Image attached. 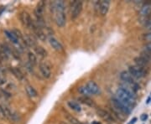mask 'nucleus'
I'll use <instances>...</instances> for the list:
<instances>
[{
  "label": "nucleus",
  "instance_id": "obj_1",
  "mask_svg": "<svg viewBox=\"0 0 151 124\" xmlns=\"http://www.w3.org/2000/svg\"><path fill=\"white\" fill-rule=\"evenodd\" d=\"M66 5L63 1H56L53 3V12L55 21L60 28L64 27L66 23Z\"/></svg>",
  "mask_w": 151,
  "mask_h": 124
},
{
  "label": "nucleus",
  "instance_id": "obj_2",
  "mask_svg": "<svg viewBox=\"0 0 151 124\" xmlns=\"http://www.w3.org/2000/svg\"><path fill=\"white\" fill-rule=\"evenodd\" d=\"M117 99H118L122 103H123L131 109L135 106V100L133 99L120 88L117 91Z\"/></svg>",
  "mask_w": 151,
  "mask_h": 124
},
{
  "label": "nucleus",
  "instance_id": "obj_3",
  "mask_svg": "<svg viewBox=\"0 0 151 124\" xmlns=\"http://www.w3.org/2000/svg\"><path fill=\"white\" fill-rule=\"evenodd\" d=\"M112 103L113 105L114 109L122 112L123 114H129L131 112V111H132L131 108L128 107L127 106H125L123 103H122L118 99H117V98H112Z\"/></svg>",
  "mask_w": 151,
  "mask_h": 124
},
{
  "label": "nucleus",
  "instance_id": "obj_4",
  "mask_svg": "<svg viewBox=\"0 0 151 124\" xmlns=\"http://www.w3.org/2000/svg\"><path fill=\"white\" fill-rule=\"evenodd\" d=\"M129 74L132 76V77H134V78H137V79H140L142 77H145V75L147 74V72L145 71L144 69L137 66H129Z\"/></svg>",
  "mask_w": 151,
  "mask_h": 124
},
{
  "label": "nucleus",
  "instance_id": "obj_5",
  "mask_svg": "<svg viewBox=\"0 0 151 124\" xmlns=\"http://www.w3.org/2000/svg\"><path fill=\"white\" fill-rule=\"evenodd\" d=\"M30 29H33V31H34L35 36L39 39H40L41 41H45V40L46 39V35H45V33L43 31L42 28L40 27V26L37 24V23L35 22L34 20H33V22H32V24H31V28H30Z\"/></svg>",
  "mask_w": 151,
  "mask_h": 124
},
{
  "label": "nucleus",
  "instance_id": "obj_6",
  "mask_svg": "<svg viewBox=\"0 0 151 124\" xmlns=\"http://www.w3.org/2000/svg\"><path fill=\"white\" fill-rule=\"evenodd\" d=\"M83 8V4L81 1H75L73 2L72 7H71V19H76L81 13V10Z\"/></svg>",
  "mask_w": 151,
  "mask_h": 124
},
{
  "label": "nucleus",
  "instance_id": "obj_7",
  "mask_svg": "<svg viewBox=\"0 0 151 124\" xmlns=\"http://www.w3.org/2000/svg\"><path fill=\"white\" fill-rule=\"evenodd\" d=\"M39 69H40V73L43 76V77H45V79L50 78L51 76V69H50V66L48 62L41 61L39 66Z\"/></svg>",
  "mask_w": 151,
  "mask_h": 124
},
{
  "label": "nucleus",
  "instance_id": "obj_8",
  "mask_svg": "<svg viewBox=\"0 0 151 124\" xmlns=\"http://www.w3.org/2000/svg\"><path fill=\"white\" fill-rule=\"evenodd\" d=\"M20 19L22 24L28 28L30 29L31 28V24H32V22H33V19H31L30 15L26 12V11H23L21 12V14H20Z\"/></svg>",
  "mask_w": 151,
  "mask_h": 124
},
{
  "label": "nucleus",
  "instance_id": "obj_9",
  "mask_svg": "<svg viewBox=\"0 0 151 124\" xmlns=\"http://www.w3.org/2000/svg\"><path fill=\"white\" fill-rule=\"evenodd\" d=\"M24 42L27 45V47H32L35 48L38 45H37V40L36 38L35 37V35H31V34H26L24 35Z\"/></svg>",
  "mask_w": 151,
  "mask_h": 124
},
{
  "label": "nucleus",
  "instance_id": "obj_10",
  "mask_svg": "<svg viewBox=\"0 0 151 124\" xmlns=\"http://www.w3.org/2000/svg\"><path fill=\"white\" fill-rule=\"evenodd\" d=\"M86 87L88 90V91L90 92L91 95H97L100 92V88L98 86V84L92 81H89L87 84Z\"/></svg>",
  "mask_w": 151,
  "mask_h": 124
},
{
  "label": "nucleus",
  "instance_id": "obj_11",
  "mask_svg": "<svg viewBox=\"0 0 151 124\" xmlns=\"http://www.w3.org/2000/svg\"><path fill=\"white\" fill-rule=\"evenodd\" d=\"M151 14V2H144V5L139 10L141 17H146Z\"/></svg>",
  "mask_w": 151,
  "mask_h": 124
},
{
  "label": "nucleus",
  "instance_id": "obj_12",
  "mask_svg": "<svg viewBox=\"0 0 151 124\" xmlns=\"http://www.w3.org/2000/svg\"><path fill=\"white\" fill-rule=\"evenodd\" d=\"M110 8V2L108 0H103L100 2V9H99V14L101 16H105Z\"/></svg>",
  "mask_w": 151,
  "mask_h": 124
},
{
  "label": "nucleus",
  "instance_id": "obj_13",
  "mask_svg": "<svg viewBox=\"0 0 151 124\" xmlns=\"http://www.w3.org/2000/svg\"><path fill=\"white\" fill-rule=\"evenodd\" d=\"M49 43L51 45V47L53 48L54 49H56V51H62L63 50L62 45L60 44V41L57 39L55 38V37H53V36L50 37L49 38Z\"/></svg>",
  "mask_w": 151,
  "mask_h": 124
},
{
  "label": "nucleus",
  "instance_id": "obj_14",
  "mask_svg": "<svg viewBox=\"0 0 151 124\" xmlns=\"http://www.w3.org/2000/svg\"><path fill=\"white\" fill-rule=\"evenodd\" d=\"M120 78L122 81H123V82H124V83L132 84V85L135 84V82H134V81H133V77H132V76H131L130 74H129V71L124 70V71L121 72Z\"/></svg>",
  "mask_w": 151,
  "mask_h": 124
},
{
  "label": "nucleus",
  "instance_id": "obj_15",
  "mask_svg": "<svg viewBox=\"0 0 151 124\" xmlns=\"http://www.w3.org/2000/svg\"><path fill=\"white\" fill-rule=\"evenodd\" d=\"M97 113L98 115V117H100L101 118H102L103 120H106L108 122H112L113 121V117L107 111L102 110V109H98L97 110Z\"/></svg>",
  "mask_w": 151,
  "mask_h": 124
},
{
  "label": "nucleus",
  "instance_id": "obj_16",
  "mask_svg": "<svg viewBox=\"0 0 151 124\" xmlns=\"http://www.w3.org/2000/svg\"><path fill=\"white\" fill-rule=\"evenodd\" d=\"M77 101L81 102V103H83V104L89 106H92V107L96 106V104H95L94 101L91 100L90 97H88V96H80V97L77 98Z\"/></svg>",
  "mask_w": 151,
  "mask_h": 124
},
{
  "label": "nucleus",
  "instance_id": "obj_17",
  "mask_svg": "<svg viewBox=\"0 0 151 124\" xmlns=\"http://www.w3.org/2000/svg\"><path fill=\"white\" fill-rule=\"evenodd\" d=\"M10 70L13 73V75L16 77L19 81H24V75L23 74L21 70L19 69L18 67H12L10 69Z\"/></svg>",
  "mask_w": 151,
  "mask_h": 124
},
{
  "label": "nucleus",
  "instance_id": "obj_18",
  "mask_svg": "<svg viewBox=\"0 0 151 124\" xmlns=\"http://www.w3.org/2000/svg\"><path fill=\"white\" fill-rule=\"evenodd\" d=\"M134 62H135V64H136L137 66L143 68V69H144L145 67H148L149 64H150L148 61H146L144 59H143V58L140 57V56L135 58V59H134Z\"/></svg>",
  "mask_w": 151,
  "mask_h": 124
},
{
  "label": "nucleus",
  "instance_id": "obj_19",
  "mask_svg": "<svg viewBox=\"0 0 151 124\" xmlns=\"http://www.w3.org/2000/svg\"><path fill=\"white\" fill-rule=\"evenodd\" d=\"M34 49H35V51L36 55L39 56L40 57L45 58L47 56V51L43 47H41L40 45H37L36 47L34 48Z\"/></svg>",
  "mask_w": 151,
  "mask_h": 124
},
{
  "label": "nucleus",
  "instance_id": "obj_20",
  "mask_svg": "<svg viewBox=\"0 0 151 124\" xmlns=\"http://www.w3.org/2000/svg\"><path fill=\"white\" fill-rule=\"evenodd\" d=\"M25 91H26V93L27 95L29 96L31 98H34V97H36L38 96L37 91H35V89L31 86H27L25 87Z\"/></svg>",
  "mask_w": 151,
  "mask_h": 124
},
{
  "label": "nucleus",
  "instance_id": "obj_21",
  "mask_svg": "<svg viewBox=\"0 0 151 124\" xmlns=\"http://www.w3.org/2000/svg\"><path fill=\"white\" fill-rule=\"evenodd\" d=\"M28 60H29V63L32 66H35L37 65V57L33 53V52H29L28 53Z\"/></svg>",
  "mask_w": 151,
  "mask_h": 124
},
{
  "label": "nucleus",
  "instance_id": "obj_22",
  "mask_svg": "<svg viewBox=\"0 0 151 124\" xmlns=\"http://www.w3.org/2000/svg\"><path fill=\"white\" fill-rule=\"evenodd\" d=\"M66 119L67 120V122L69 123V124H81V122H79L75 117H73L72 115L70 114H66L65 115Z\"/></svg>",
  "mask_w": 151,
  "mask_h": 124
},
{
  "label": "nucleus",
  "instance_id": "obj_23",
  "mask_svg": "<svg viewBox=\"0 0 151 124\" xmlns=\"http://www.w3.org/2000/svg\"><path fill=\"white\" fill-rule=\"evenodd\" d=\"M67 104H68V106H69V107H70V109H72V110H74V111H76V112H81V110L80 105H79L77 102L70 101V102H68Z\"/></svg>",
  "mask_w": 151,
  "mask_h": 124
},
{
  "label": "nucleus",
  "instance_id": "obj_24",
  "mask_svg": "<svg viewBox=\"0 0 151 124\" xmlns=\"http://www.w3.org/2000/svg\"><path fill=\"white\" fill-rule=\"evenodd\" d=\"M139 39L141 40H143V41H146L147 43H150V42H151V32L146 33V34H143Z\"/></svg>",
  "mask_w": 151,
  "mask_h": 124
},
{
  "label": "nucleus",
  "instance_id": "obj_25",
  "mask_svg": "<svg viewBox=\"0 0 151 124\" xmlns=\"http://www.w3.org/2000/svg\"><path fill=\"white\" fill-rule=\"evenodd\" d=\"M140 57H142L143 59H144V60H145L146 61H148L149 63H150L151 62V54L148 53V52H146V51H144V50L141 53Z\"/></svg>",
  "mask_w": 151,
  "mask_h": 124
},
{
  "label": "nucleus",
  "instance_id": "obj_26",
  "mask_svg": "<svg viewBox=\"0 0 151 124\" xmlns=\"http://www.w3.org/2000/svg\"><path fill=\"white\" fill-rule=\"evenodd\" d=\"M79 92H80L81 95L84 96H88V97H89V96L91 95L90 92H89L88 90L87 89L86 86H81L80 88H79Z\"/></svg>",
  "mask_w": 151,
  "mask_h": 124
},
{
  "label": "nucleus",
  "instance_id": "obj_27",
  "mask_svg": "<svg viewBox=\"0 0 151 124\" xmlns=\"http://www.w3.org/2000/svg\"><path fill=\"white\" fill-rule=\"evenodd\" d=\"M144 51H146V52H148V53L151 54V42L147 43L146 45H144Z\"/></svg>",
  "mask_w": 151,
  "mask_h": 124
},
{
  "label": "nucleus",
  "instance_id": "obj_28",
  "mask_svg": "<svg viewBox=\"0 0 151 124\" xmlns=\"http://www.w3.org/2000/svg\"><path fill=\"white\" fill-rule=\"evenodd\" d=\"M6 83V78L3 77V73H0V86Z\"/></svg>",
  "mask_w": 151,
  "mask_h": 124
},
{
  "label": "nucleus",
  "instance_id": "obj_29",
  "mask_svg": "<svg viewBox=\"0 0 151 124\" xmlns=\"http://www.w3.org/2000/svg\"><path fill=\"white\" fill-rule=\"evenodd\" d=\"M99 9H100V2L95 3V10L97 14H99Z\"/></svg>",
  "mask_w": 151,
  "mask_h": 124
},
{
  "label": "nucleus",
  "instance_id": "obj_30",
  "mask_svg": "<svg viewBox=\"0 0 151 124\" xmlns=\"http://www.w3.org/2000/svg\"><path fill=\"white\" fill-rule=\"evenodd\" d=\"M0 118L5 119V115H4V112H3V109L2 107V105H0Z\"/></svg>",
  "mask_w": 151,
  "mask_h": 124
},
{
  "label": "nucleus",
  "instance_id": "obj_31",
  "mask_svg": "<svg viewBox=\"0 0 151 124\" xmlns=\"http://www.w3.org/2000/svg\"><path fill=\"white\" fill-rule=\"evenodd\" d=\"M147 118H148V115L147 114L141 115L140 119L142 120V121H146V120H147Z\"/></svg>",
  "mask_w": 151,
  "mask_h": 124
},
{
  "label": "nucleus",
  "instance_id": "obj_32",
  "mask_svg": "<svg viewBox=\"0 0 151 124\" xmlns=\"http://www.w3.org/2000/svg\"><path fill=\"white\" fill-rule=\"evenodd\" d=\"M145 29H147V30H149L150 32H151V23L150 24H148V25L145 27Z\"/></svg>",
  "mask_w": 151,
  "mask_h": 124
},
{
  "label": "nucleus",
  "instance_id": "obj_33",
  "mask_svg": "<svg viewBox=\"0 0 151 124\" xmlns=\"http://www.w3.org/2000/svg\"><path fill=\"white\" fill-rule=\"evenodd\" d=\"M136 121H137V118H136V117H134L133 119H132V121H131V123L129 124H133L134 123H135V122H136Z\"/></svg>",
  "mask_w": 151,
  "mask_h": 124
},
{
  "label": "nucleus",
  "instance_id": "obj_34",
  "mask_svg": "<svg viewBox=\"0 0 151 124\" xmlns=\"http://www.w3.org/2000/svg\"><path fill=\"white\" fill-rule=\"evenodd\" d=\"M60 124H68L67 123H66V122H60Z\"/></svg>",
  "mask_w": 151,
  "mask_h": 124
},
{
  "label": "nucleus",
  "instance_id": "obj_35",
  "mask_svg": "<svg viewBox=\"0 0 151 124\" xmlns=\"http://www.w3.org/2000/svg\"><path fill=\"white\" fill-rule=\"evenodd\" d=\"M93 124H101L100 123H97V122H94V123H93Z\"/></svg>",
  "mask_w": 151,
  "mask_h": 124
}]
</instances>
